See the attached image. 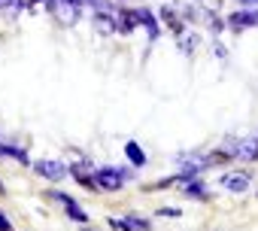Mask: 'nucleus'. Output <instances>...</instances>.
Segmentation results:
<instances>
[{
	"instance_id": "nucleus-4",
	"label": "nucleus",
	"mask_w": 258,
	"mask_h": 231,
	"mask_svg": "<svg viewBox=\"0 0 258 231\" xmlns=\"http://www.w3.org/2000/svg\"><path fill=\"white\" fill-rule=\"evenodd\" d=\"M231 31H246V28H258V10H237L228 16L225 22Z\"/></svg>"
},
{
	"instance_id": "nucleus-12",
	"label": "nucleus",
	"mask_w": 258,
	"mask_h": 231,
	"mask_svg": "<svg viewBox=\"0 0 258 231\" xmlns=\"http://www.w3.org/2000/svg\"><path fill=\"white\" fill-rule=\"evenodd\" d=\"M4 149H7V158H16L19 164H31V158H28V152L22 146H4Z\"/></svg>"
},
{
	"instance_id": "nucleus-7",
	"label": "nucleus",
	"mask_w": 258,
	"mask_h": 231,
	"mask_svg": "<svg viewBox=\"0 0 258 231\" xmlns=\"http://www.w3.org/2000/svg\"><path fill=\"white\" fill-rule=\"evenodd\" d=\"M55 13H58V19H61V22L76 25V22H79V16H82V7H79V4H70V0H58Z\"/></svg>"
},
{
	"instance_id": "nucleus-19",
	"label": "nucleus",
	"mask_w": 258,
	"mask_h": 231,
	"mask_svg": "<svg viewBox=\"0 0 258 231\" xmlns=\"http://www.w3.org/2000/svg\"><path fill=\"white\" fill-rule=\"evenodd\" d=\"M82 231H94V228H82Z\"/></svg>"
},
{
	"instance_id": "nucleus-10",
	"label": "nucleus",
	"mask_w": 258,
	"mask_h": 231,
	"mask_svg": "<svg viewBox=\"0 0 258 231\" xmlns=\"http://www.w3.org/2000/svg\"><path fill=\"white\" fill-rule=\"evenodd\" d=\"M207 164H210V161H204V158H198V155H182V158H179L182 177H198V174H201Z\"/></svg>"
},
{
	"instance_id": "nucleus-9",
	"label": "nucleus",
	"mask_w": 258,
	"mask_h": 231,
	"mask_svg": "<svg viewBox=\"0 0 258 231\" xmlns=\"http://www.w3.org/2000/svg\"><path fill=\"white\" fill-rule=\"evenodd\" d=\"M185 198H198V201H204L207 198V186L198 180V177H182V189H179Z\"/></svg>"
},
{
	"instance_id": "nucleus-8",
	"label": "nucleus",
	"mask_w": 258,
	"mask_h": 231,
	"mask_svg": "<svg viewBox=\"0 0 258 231\" xmlns=\"http://www.w3.org/2000/svg\"><path fill=\"white\" fill-rule=\"evenodd\" d=\"M134 19H137V25H143L146 28V37L149 40H158V22H155V16L149 13V10H134Z\"/></svg>"
},
{
	"instance_id": "nucleus-17",
	"label": "nucleus",
	"mask_w": 258,
	"mask_h": 231,
	"mask_svg": "<svg viewBox=\"0 0 258 231\" xmlns=\"http://www.w3.org/2000/svg\"><path fill=\"white\" fill-rule=\"evenodd\" d=\"M0 231H13V225H10V219L0 213Z\"/></svg>"
},
{
	"instance_id": "nucleus-16",
	"label": "nucleus",
	"mask_w": 258,
	"mask_h": 231,
	"mask_svg": "<svg viewBox=\"0 0 258 231\" xmlns=\"http://www.w3.org/2000/svg\"><path fill=\"white\" fill-rule=\"evenodd\" d=\"M155 216H167V219H179V216H182V210H176V207H161V210H155Z\"/></svg>"
},
{
	"instance_id": "nucleus-13",
	"label": "nucleus",
	"mask_w": 258,
	"mask_h": 231,
	"mask_svg": "<svg viewBox=\"0 0 258 231\" xmlns=\"http://www.w3.org/2000/svg\"><path fill=\"white\" fill-rule=\"evenodd\" d=\"M161 19H164V22H167V25H170L176 34H179V19H176V13H173L170 7H164V10H161Z\"/></svg>"
},
{
	"instance_id": "nucleus-11",
	"label": "nucleus",
	"mask_w": 258,
	"mask_h": 231,
	"mask_svg": "<svg viewBox=\"0 0 258 231\" xmlns=\"http://www.w3.org/2000/svg\"><path fill=\"white\" fill-rule=\"evenodd\" d=\"M124 158L131 161L134 167H146V152H143L140 143H134V140H131V143H124Z\"/></svg>"
},
{
	"instance_id": "nucleus-14",
	"label": "nucleus",
	"mask_w": 258,
	"mask_h": 231,
	"mask_svg": "<svg viewBox=\"0 0 258 231\" xmlns=\"http://www.w3.org/2000/svg\"><path fill=\"white\" fill-rule=\"evenodd\" d=\"M106 222H109V228H112V231H134L127 219H115V216H109Z\"/></svg>"
},
{
	"instance_id": "nucleus-3",
	"label": "nucleus",
	"mask_w": 258,
	"mask_h": 231,
	"mask_svg": "<svg viewBox=\"0 0 258 231\" xmlns=\"http://www.w3.org/2000/svg\"><path fill=\"white\" fill-rule=\"evenodd\" d=\"M127 180V170H115V167H100L97 170V186L103 192H118Z\"/></svg>"
},
{
	"instance_id": "nucleus-6",
	"label": "nucleus",
	"mask_w": 258,
	"mask_h": 231,
	"mask_svg": "<svg viewBox=\"0 0 258 231\" xmlns=\"http://www.w3.org/2000/svg\"><path fill=\"white\" fill-rule=\"evenodd\" d=\"M52 198L64 204V213H67L73 222H79V225H85V222H88V213H85V210H82V207L70 198V195H64V192H52Z\"/></svg>"
},
{
	"instance_id": "nucleus-2",
	"label": "nucleus",
	"mask_w": 258,
	"mask_h": 231,
	"mask_svg": "<svg viewBox=\"0 0 258 231\" xmlns=\"http://www.w3.org/2000/svg\"><path fill=\"white\" fill-rule=\"evenodd\" d=\"M34 170H37L43 180H52V183H58V180H64V177L70 174V167H67L64 161H58V158H43V161H34Z\"/></svg>"
},
{
	"instance_id": "nucleus-15",
	"label": "nucleus",
	"mask_w": 258,
	"mask_h": 231,
	"mask_svg": "<svg viewBox=\"0 0 258 231\" xmlns=\"http://www.w3.org/2000/svg\"><path fill=\"white\" fill-rule=\"evenodd\" d=\"M127 222H131V228H134V231H152L149 219H140V216H127Z\"/></svg>"
},
{
	"instance_id": "nucleus-20",
	"label": "nucleus",
	"mask_w": 258,
	"mask_h": 231,
	"mask_svg": "<svg viewBox=\"0 0 258 231\" xmlns=\"http://www.w3.org/2000/svg\"><path fill=\"white\" fill-rule=\"evenodd\" d=\"M0 192H4V186H0Z\"/></svg>"
},
{
	"instance_id": "nucleus-5",
	"label": "nucleus",
	"mask_w": 258,
	"mask_h": 231,
	"mask_svg": "<svg viewBox=\"0 0 258 231\" xmlns=\"http://www.w3.org/2000/svg\"><path fill=\"white\" fill-rule=\"evenodd\" d=\"M249 183H252V174H249V170H231V174L222 177V186H225L228 192H237V195L246 192Z\"/></svg>"
},
{
	"instance_id": "nucleus-18",
	"label": "nucleus",
	"mask_w": 258,
	"mask_h": 231,
	"mask_svg": "<svg viewBox=\"0 0 258 231\" xmlns=\"http://www.w3.org/2000/svg\"><path fill=\"white\" fill-rule=\"evenodd\" d=\"M240 7H258V0H237Z\"/></svg>"
},
{
	"instance_id": "nucleus-1",
	"label": "nucleus",
	"mask_w": 258,
	"mask_h": 231,
	"mask_svg": "<svg viewBox=\"0 0 258 231\" xmlns=\"http://www.w3.org/2000/svg\"><path fill=\"white\" fill-rule=\"evenodd\" d=\"M222 155L237 161H258V137H228L222 143Z\"/></svg>"
}]
</instances>
